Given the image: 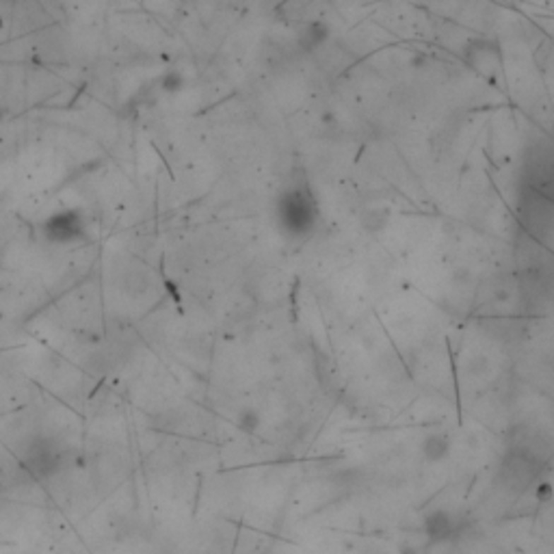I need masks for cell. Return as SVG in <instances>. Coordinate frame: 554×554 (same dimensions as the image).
I'll return each instance as SVG.
<instances>
[{
	"label": "cell",
	"instance_id": "1",
	"mask_svg": "<svg viewBox=\"0 0 554 554\" xmlns=\"http://www.w3.org/2000/svg\"><path fill=\"white\" fill-rule=\"evenodd\" d=\"M277 223L290 238H305L317 230L319 204L310 187H290L277 197Z\"/></svg>",
	"mask_w": 554,
	"mask_h": 554
},
{
	"label": "cell",
	"instance_id": "2",
	"mask_svg": "<svg viewBox=\"0 0 554 554\" xmlns=\"http://www.w3.org/2000/svg\"><path fill=\"white\" fill-rule=\"evenodd\" d=\"M423 526H425V535L429 537L431 543H442V541H448L450 537H455L457 519L446 509H431L423 519Z\"/></svg>",
	"mask_w": 554,
	"mask_h": 554
},
{
	"label": "cell",
	"instance_id": "3",
	"mask_svg": "<svg viewBox=\"0 0 554 554\" xmlns=\"http://www.w3.org/2000/svg\"><path fill=\"white\" fill-rule=\"evenodd\" d=\"M46 230H48V236L52 240H59V242L76 240V238H81L85 234V225H83L78 213H61V215H57L54 219L48 221Z\"/></svg>",
	"mask_w": 554,
	"mask_h": 554
},
{
	"label": "cell",
	"instance_id": "4",
	"mask_svg": "<svg viewBox=\"0 0 554 554\" xmlns=\"http://www.w3.org/2000/svg\"><path fill=\"white\" fill-rule=\"evenodd\" d=\"M450 450H453V440L446 433H429L423 440V455L429 464H440L448 459Z\"/></svg>",
	"mask_w": 554,
	"mask_h": 554
},
{
	"label": "cell",
	"instance_id": "5",
	"mask_svg": "<svg viewBox=\"0 0 554 554\" xmlns=\"http://www.w3.org/2000/svg\"><path fill=\"white\" fill-rule=\"evenodd\" d=\"M329 40V26L323 24V22H312L307 24L301 35H299V44L303 50H317L319 46H323L325 42Z\"/></svg>",
	"mask_w": 554,
	"mask_h": 554
},
{
	"label": "cell",
	"instance_id": "6",
	"mask_svg": "<svg viewBox=\"0 0 554 554\" xmlns=\"http://www.w3.org/2000/svg\"><path fill=\"white\" fill-rule=\"evenodd\" d=\"M390 221V213H388V208H366V211L362 213V228L370 234H377L381 230H386Z\"/></svg>",
	"mask_w": 554,
	"mask_h": 554
},
{
	"label": "cell",
	"instance_id": "7",
	"mask_svg": "<svg viewBox=\"0 0 554 554\" xmlns=\"http://www.w3.org/2000/svg\"><path fill=\"white\" fill-rule=\"evenodd\" d=\"M238 427L245 433H256L260 429V416L254 409H242L238 413Z\"/></svg>",
	"mask_w": 554,
	"mask_h": 554
},
{
	"label": "cell",
	"instance_id": "8",
	"mask_svg": "<svg viewBox=\"0 0 554 554\" xmlns=\"http://www.w3.org/2000/svg\"><path fill=\"white\" fill-rule=\"evenodd\" d=\"M160 87H163L167 93H176V91H180V89L184 87V78H182V74H178V72H169V74L163 78Z\"/></svg>",
	"mask_w": 554,
	"mask_h": 554
},
{
	"label": "cell",
	"instance_id": "9",
	"mask_svg": "<svg viewBox=\"0 0 554 554\" xmlns=\"http://www.w3.org/2000/svg\"><path fill=\"white\" fill-rule=\"evenodd\" d=\"M550 494H552L550 483H539V485H537V490H535V496H537V500H543V502H548V500H550Z\"/></svg>",
	"mask_w": 554,
	"mask_h": 554
}]
</instances>
